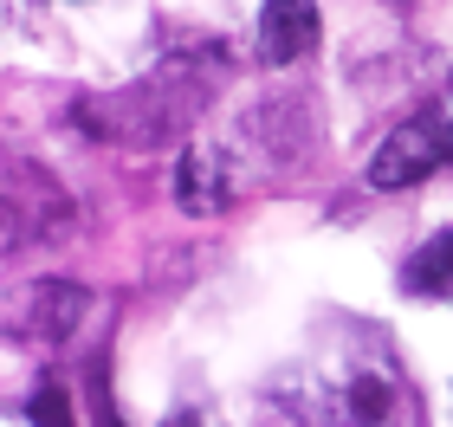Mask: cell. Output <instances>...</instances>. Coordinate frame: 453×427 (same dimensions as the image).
Returning <instances> with one entry per match:
<instances>
[{
    "label": "cell",
    "instance_id": "6da1fadb",
    "mask_svg": "<svg viewBox=\"0 0 453 427\" xmlns=\"http://www.w3.org/2000/svg\"><path fill=\"white\" fill-rule=\"evenodd\" d=\"M265 427H421V395L382 331L343 324L265 389Z\"/></svg>",
    "mask_w": 453,
    "mask_h": 427
},
{
    "label": "cell",
    "instance_id": "7a4b0ae2",
    "mask_svg": "<svg viewBox=\"0 0 453 427\" xmlns=\"http://www.w3.org/2000/svg\"><path fill=\"white\" fill-rule=\"evenodd\" d=\"M72 194L52 181V169L0 149V253H27V247H52L72 233Z\"/></svg>",
    "mask_w": 453,
    "mask_h": 427
},
{
    "label": "cell",
    "instance_id": "3957f363",
    "mask_svg": "<svg viewBox=\"0 0 453 427\" xmlns=\"http://www.w3.org/2000/svg\"><path fill=\"white\" fill-rule=\"evenodd\" d=\"M447 162H453V85L434 91L415 117H402V124L382 136V149L369 156V181H376L382 194H402V188H415V181H427L434 169H447Z\"/></svg>",
    "mask_w": 453,
    "mask_h": 427
},
{
    "label": "cell",
    "instance_id": "277c9868",
    "mask_svg": "<svg viewBox=\"0 0 453 427\" xmlns=\"http://www.w3.org/2000/svg\"><path fill=\"white\" fill-rule=\"evenodd\" d=\"M85 292H78L72 278H46V285H27L19 292V317L7 311L0 324L19 337V343H65L78 331V317H85Z\"/></svg>",
    "mask_w": 453,
    "mask_h": 427
},
{
    "label": "cell",
    "instance_id": "5b68a950",
    "mask_svg": "<svg viewBox=\"0 0 453 427\" xmlns=\"http://www.w3.org/2000/svg\"><path fill=\"white\" fill-rule=\"evenodd\" d=\"M234 194H240V181L220 162V149H208V142L181 149V162H175V208L181 214H220V208H234Z\"/></svg>",
    "mask_w": 453,
    "mask_h": 427
},
{
    "label": "cell",
    "instance_id": "8992f818",
    "mask_svg": "<svg viewBox=\"0 0 453 427\" xmlns=\"http://www.w3.org/2000/svg\"><path fill=\"white\" fill-rule=\"evenodd\" d=\"M318 46V0H265L259 7V58L265 65H298Z\"/></svg>",
    "mask_w": 453,
    "mask_h": 427
},
{
    "label": "cell",
    "instance_id": "52a82bcc",
    "mask_svg": "<svg viewBox=\"0 0 453 427\" xmlns=\"http://www.w3.org/2000/svg\"><path fill=\"white\" fill-rule=\"evenodd\" d=\"M402 285L408 292H421V298H434V292H453V227L434 233L427 247L402 266Z\"/></svg>",
    "mask_w": 453,
    "mask_h": 427
},
{
    "label": "cell",
    "instance_id": "ba28073f",
    "mask_svg": "<svg viewBox=\"0 0 453 427\" xmlns=\"http://www.w3.org/2000/svg\"><path fill=\"white\" fill-rule=\"evenodd\" d=\"M33 421H39V427H78V421H72V401H65V382H39Z\"/></svg>",
    "mask_w": 453,
    "mask_h": 427
},
{
    "label": "cell",
    "instance_id": "9c48e42d",
    "mask_svg": "<svg viewBox=\"0 0 453 427\" xmlns=\"http://www.w3.org/2000/svg\"><path fill=\"white\" fill-rule=\"evenodd\" d=\"M0 427H39L33 415H13V408H0Z\"/></svg>",
    "mask_w": 453,
    "mask_h": 427
},
{
    "label": "cell",
    "instance_id": "30bf717a",
    "mask_svg": "<svg viewBox=\"0 0 453 427\" xmlns=\"http://www.w3.org/2000/svg\"><path fill=\"white\" fill-rule=\"evenodd\" d=\"M169 427H195V421H169Z\"/></svg>",
    "mask_w": 453,
    "mask_h": 427
}]
</instances>
